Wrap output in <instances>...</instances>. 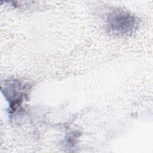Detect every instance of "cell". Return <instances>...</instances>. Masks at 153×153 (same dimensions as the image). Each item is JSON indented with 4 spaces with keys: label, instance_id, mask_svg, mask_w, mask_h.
Here are the masks:
<instances>
[{
    "label": "cell",
    "instance_id": "obj_2",
    "mask_svg": "<svg viewBox=\"0 0 153 153\" xmlns=\"http://www.w3.org/2000/svg\"><path fill=\"white\" fill-rule=\"evenodd\" d=\"M11 84L10 87L13 90L12 93H10L8 92H5V96L9 97L10 101L11 109L13 111H16L17 108H19L23 102V97L25 95V88L22 87L21 84L16 81L10 82Z\"/></svg>",
    "mask_w": 153,
    "mask_h": 153
},
{
    "label": "cell",
    "instance_id": "obj_1",
    "mask_svg": "<svg viewBox=\"0 0 153 153\" xmlns=\"http://www.w3.org/2000/svg\"><path fill=\"white\" fill-rule=\"evenodd\" d=\"M139 25V19L124 10L115 9L108 15V29L116 35L129 36L135 32Z\"/></svg>",
    "mask_w": 153,
    "mask_h": 153
}]
</instances>
